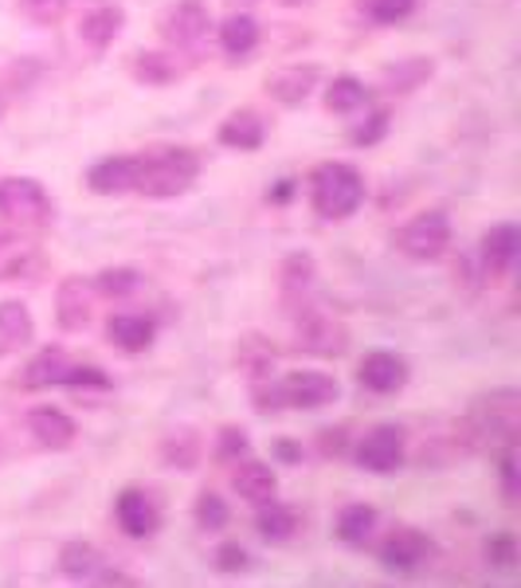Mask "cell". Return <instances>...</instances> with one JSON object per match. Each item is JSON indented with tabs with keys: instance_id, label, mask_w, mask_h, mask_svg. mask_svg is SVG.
<instances>
[{
	"instance_id": "6da1fadb",
	"label": "cell",
	"mask_w": 521,
	"mask_h": 588,
	"mask_svg": "<svg viewBox=\"0 0 521 588\" xmlns=\"http://www.w3.org/2000/svg\"><path fill=\"white\" fill-rule=\"evenodd\" d=\"M200 177V158L189 150H158L133 158V192L153 200L181 197L197 185Z\"/></svg>"
},
{
	"instance_id": "7a4b0ae2",
	"label": "cell",
	"mask_w": 521,
	"mask_h": 588,
	"mask_svg": "<svg viewBox=\"0 0 521 588\" xmlns=\"http://www.w3.org/2000/svg\"><path fill=\"white\" fill-rule=\"evenodd\" d=\"M310 205L322 220H349L364 205V181L345 161H325L310 177Z\"/></svg>"
},
{
	"instance_id": "3957f363",
	"label": "cell",
	"mask_w": 521,
	"mask_h": 588,
	"mask_svg": "<svg viewBox=\"0 0 521 588\" xmlns=\"http://www.w3.org/2000/svg\"><path fill=\"white\" fill-rule=\"evenodd\" d=\"M0 216L20 228H48L56 205H51L48 189L32 177H4L0 181Z\"/></svg>"
},
{
	"instance_id": "277c9868",
	"label": "cell",
	"mask_w": 521,
	"mask_h": 588,
	"mask_svg": "<svg viewBox=\"0 0 521 588\" xmlns=\"http://www.w3.org/2000/svg\"><path fill=\"white\" fill-rule=\"evenodd\" d=\"M471 423L479 436L502 439V444H518V423H521V392L518 389H494L487 397L474 400Z\"/></svg>"
},
{
	"instance_id": "5b68a950",
	"label": "cell",
	"mask_w": 521,
	"mask_h": 588,
	"mask_svg": "<svg viewBox=\"0 0 521 588\" xmlns=\"http://www.w3.org/2000/svg\"><path fill=\"white\" fill-rule=\"evenodd\" d=\"M397 248L415 263H431L451 248V220L443 212H420L397 232Z\"/></svg>"
},
{
	"instance_id": "8992f818",
	"label": "cell",
	"mask_w": 521,
	"mask_h": 588,
	"mask_svg": "<svg viewBox=\"0 0 521 588\" xmlns=\"http://www.w3.org/2000/svg\"><path fill=\"white\" fill-rule=\"evenodd\" d=\"M294 333H298V349H307V353H318V357H341L349 346L345 326L338 318L322 315V310L307 307V302L294 310Z\"/></svg>"
},
{
	"instance_id": "52a82bcc",
	"label": "cell",
	"mask_w": 521,
	"mask_h": 588,
	"mask_svg": "<svg viewBox=\"0 0 521 588\" xmlns=\"http://www.w3.org/2000/svg\"><path fill=\"white\" fill-rule=\"evenodd\" d=\"M158 32H161V40L173 43V48L192 51L208 40V32H212V17H208V9L200 4V0H177V4H169V9L158 17Z\"/></svg>"
},
{
	"instance_id": "ba28073f",
	"label": "cell",
	"mask_w": 521,
	"mask_h": 588,
	"mask_svg": "<svg viewBox=\"0 0 521 588\" xmlns=\"http://www.w3.org/2000/svg\"><path fill=\"white\" fill-rule=\"evenodd\" d=\"M357 464L372 475H397L404 467V428L377 423L357 439Z\"/></svg>"
},
{
	"instance_id": "9c48e42d",
	"label": "cell",
	"mask_w": 521,
	"mask_h": 588,
	"mask_svg": "<svg viewBox=\"0 0 521 588\" xmlns=\"http://www.w3.org/2000/svg\"><path fill=\"white\" fill-rule=\"evenodd\" d=\"M279 389H282V405L307 408V412L333 405V400L341 397L338 381H333L330 373H318V369H298V373H287L279 381Z\"/></svg>"
},
{
	"instance_id": "30bf717a",
	"label": "cell",
	"mask_w": 521,
	"mask_h": 588,
	"mask_svg": "<svg viewBox=\"0 0 521 588\" xmlns=\"http://www.w3.org/2000/svg\"><path fill=\"white\" fill-rule=\"evenodd\" d=\"M114 522H118V530L126 534V538H153L158 534V526H161V510H158V502L146 495V490H138V487H126L122 495L114 498Z\"/></svg>"
},
{
	"instance_id": "8fae6325",
	"label": "cell",
	"mask_w": 521,
	"mask_h": 588,
	"mask_svg": "<svg viewBox=\"0 0 521 588\" xmlns=\"http://www.w3.org/2000/svg\"><path fill=\"white\" fill-rule=\"evenodd\" d=\"M377 557H381V565L389 572H415L431 557V541H428V534L412 530V526H400V530H392L389 538L381 541Z\"/></svg>"
},
{
	"instance_id": "7c38bea8",
	"label": "cell",
	"mask_w": 521,
	"mask_h": 588,
	"mask_svg": "<svg viewBox=\"0 0 521 588\" xmlns=\"http://www.w3.org/2000/svg\"><path fill=\"white\" fill-rule=\"evenodd\" d=\"M91 310H94V282L74 279V275L59 282V290H56L59 330H67V333L87 330V322H91Z\"/></svg>"
},
{
	"instance_id": "4fadbf2b",
	"label": "cell",
	"mask_w": 521,
	"mask_h": 588,
	"mask_svg": "<svg viewBox=\"0 0 521 588\" xmlns=\"http://www.w3.org/2000/svg\"><path fill=\"white\" fill-rule=\"evenodd\" d=\"M357 377H361V385L369 392L392 397V392H400L408 385V361L400 353H389V349H377V353H369L361 361Z\"/></svg>"
},
{
	"instance_id": "5bb4252c",
	"label": "cell",
	"mask_w": 521,
	"mask_h": 588,
	"mask_svg": "<svg viewBox=\"0 0 521 588\" xmlns=\"http://www.w3.org/2000/svg\"><path fill=\"white\" fill-rule=\"evenodd\" d=\"M232 487L243 502L263 506V502H271L274 490H279V475H274V467L263 464V459H243V464H236Z\"/></svg>"
},
{
	"instance_id": "9a60e30c",
	"label": "cell",
	"mask_w": 521,
	"mask_h": 588,
	"mask_svg": "<svg viewBox=\"0 0 521 588\" xmlns=\"http://www.w3.org/2000/svg\"><path fill=\"white\" fill-rule=\"evenodd\" d=\"M28 431L48 451H67L74 444V420L67 412H59V408H32L28 412Z\"/></svg>"
},
{
	"instance_id": "2e32d148",
	"label": "cell",
	"mask_w": 521,
	"mask_h": 588,
	"mask_svg": "<svg viewBox=\"0 0 521 588\" xmlns=\"http://www.w3.org/2000/svg\"><path fill=\"white\" fill-rule=\"evenodd\" d=\"M122 24H126V12L118 9V4H94V9L83 12V20H79V40L94 51H107L110 43L118 40Z\"/></svg>"
},
{
	"instance_id": "e0dca14e",
	"label": "cell",
	"mask_w": 521,
	"mask_h": 588,
	"mask_svg": "<svg viewBox=\"0 0 521 588\" xmlns=\"http://www.w3.org/2000/svg\"><path fill=\"white\" fill-rule=\"evenodd\" d=\"M32 338H36V322H32V315H28L24 302L20 299L0 302V357L28 349Z\"/></svg>"
},
{
	"instance_id": "ac0fdd59",
	"label": "cell",
	"mask_w": 521,
	"mask_h": 588,
	"mask_svg": "<svg viewBox=\"0 0 521 588\" xmlns=\"http://www.w3.org/2000/svg\"><path fill=\"white\" fill-rule=\"evenodd\" d=\"M107 338L114 341L122 353H141V349L153 346L158 326H153V318H146V315H114L107 322Z\"/></svg>"
},
{
	"instance_id": "d6986e66",
	"label": "cell",
	"mask_w": 521,
	"mask_h": 588,
	"mask_svg": "<svg viewBox=\"0 0 521 588\" xmlns=\"http://www.w3.org/2000/svg\"><path fill=\"white\" fill-rule=\"evenodd\" d=\"M267 141V126L256 110H236L220 122V146L228 150H259Z\"/></svg>"
},
{
	"instance_id": "ffe728a7",
	"label": "cell",
	"mask_w": 521,
	"mask_h": 588,
	"mask_svg": "<svg viewBox=\"0 0 521 588\" xmlns=\"http://www.w3.org/2000/svg\"><path fill=\"white\" fill-rule=\"evenodd\" d=\"M318 87V67H282V71H274L271 79H267V91L274 94V99L282 102V107H298V102L307 99L310 91Z\"/></svg>"
},
{
	"instance_id": "44dd1931",
	"label": "cell",
	"mask_w": 521,
	"mask_h": 588,
	"mask_svg": "<svg viewBox=\"0 0 521 588\" xmlns=\"http://www.w3.org/2000/svg\"><path fill=\"white\" fill-rule=\"evenodd\" d=\"M200 456H204V444H200L197 428H189V423L169 428L166 436H161V459H166L169 467H177V471H197Z\"/></svg>"
},
{
	"instance_id": "7402d4cb",
	"label": "cell",
	"mask_w": 521,
	"mask_h": 588,
	"mask_svg": "<svg viewBox=\"0 0 521 588\" xmlns=\"http://www.w3.org/2000/svg\"><path fill=\"white\" fill-rule=\"evenodd\" d=\"M518 228L513 225H494L487 236H482V263H487L490 275H505L513 263H518Z\"/></svg>"
},
{
	"instance_id": "603a6c76",
	"label": "cell",
	"mask_w": 521,
	"mask_h": 588,
	"mask_svg": "<svg viewBox=\"0 0 521 588\" xmlns=\"http://www.w3.org/2000/svg\"><path fill=\"white\" fill-rule=\"evenodd\" d=\"M67 369H71V357H67L63 349H40V353L24 365L20 385H24V389H51V385H63Z\"/></svg>"
},
{
	"instance_id": "cb8c5ba5",
	"label": "cell",
	"mask_w": 521,
	"mask_h": 588,
	"mask_svg": "<svg viewBox=\"0 0 521 588\" xmlns=\"http://www.w3.org/2000/svg\"><path fill=\"white\" fill-rule=\"evenodd\" d=\"M87 185L99 197H122V192H133V158H107L99 166H91L87 173Z\"/></svg>"
},
{
	"instance_id": "d4e9b609",
	"label": "cell",
	"mask_w": 521,
	"mask_h": 588,
	"mask_svg": "<svg viewBox=\"0 0 521 588\" xmlns=\"http://www.w3.org/2000/svg\"><path fill=\"white\" fill-rule=\"evenodd\" d=\"M102 569H107V557H102L94 546H87V541H67V546L59 549V572H63V577L99 580Z\"/></svg>"
},
{
	"instance_id": "484cf974",
	"label": "cell",
	"mask_w": 521,
	"mask_h": 588,
	"mask_svg": "<svg viewBox=\"0 0 521 588\" xmlns=\"http://www.w3.org/2000/svg\"><path fill=\"white\" fill-rule=\"evenodd\" d=\"M216 36H220L223 56H232V59H243L259 48V24H256V17H248V12H232Z\"/></svg>"
},
{
	"instance_id": "4316f807",
	"label": "cell",
	"mask_w": 521,
	"mask_h": 588,
	"mask_svg": "<svg viewBox=\"0 0 521 588\" xmlns=\"http://www.w3.org/2000/svg\"><path fill=\"white\" fill-rule=\"evenodd\" d=\"M130 71H133V79L146 87H166V83H173V79H181V63H177V56H169V51H138Z\"/></svg>"
},
{
	"instance_id": "83f0119b",
	"label": "cell",
	"mask_w": 521,
	"mask_h": 588,
	"mask_svg": "<svg viewBox=\"0 0 521 588\" xmlns=\"http://www.w3.org/2000/svg\"><path fill=\"white\" fill-rule=\"evenodd\" d=\"M256 530L263 541H290L298 534V510L287 502H263L256 514Z\"/></svg>"
},
{
	"instance_id": "f1b7e54d",
	"label": "cell",
	"mask_w": 521,
	"mask_h": 588,
	"mask_svg": "<svg viewBox=\"0 0 521 588\" xmlns=\"http://www.w3.org/2000/svg\"><path fill=\"white\" fill-rule=\"evenodd\" d=\"M372 530H377V510H372V506L349 502L338 510V538L345 541V546H353V549L369 546Z\"/></svg>"
},
{
	"instance_id": "f546056e",
	"label": "cell",
	"mask_w": 521,
	"mask_h": 588,
	"mask_svg": "<svg viewBox=\"0 0 521 588\" xmlns=\"http://www.w3.org/2000/svg\"><path fill=\"white\" fill-rule=\"evenodd\" d=\"M314 290V259L310 256H290L287 267H282V295H287L290 307H302Z\"/></svg>"
},
{
	"instance_id": "4dcf8cb0",
	"label": "cell",
	"mask_w": 521,
	"mask_h": 588,
	"mask_svg": "<svg viewBox=\"0 0 521 588\" xmlns=\"http://www.w3.org/2000/svg\"><path fill=\"white\" fill-rule=\"evenodd\" d=\"M364 107H369V91H364L361 79L341 76L325 87V110L330 114H353V110H364Z\"/></svg>"
},
{
	"instance_id": "1f68e13d",
	"label": "cell",
	"mask_w": 521,
	"mask_h": 588,
	"mask_svg": "<svg viewBox=\"0 0 521 588\" xmlns=\"http://www.w3.org/2000/svg\"><path fill=\"white\" fill-rule=\"evenodd\" d=\"M141 287V275L133 267H107L94 279V295H107V299H126Z\"/></svg>"
},
{
	"instance_id": "d6a6232c",
	"label": "cell",
	"mask_w": 521,
	"mask_h": 588,
	"mask_svg": "<svg viewBox=\"0 0 521 588\" xmlns=\"http://www.w3.org/2000/svg\"><path fill=\"white\" fill-rule=\"evenodd\" d=\"M361 12L377 24H400L415 12V0H361Z\"/></svg>"
},
{
	"instance_id": "836d02e7",
	"label": "cell",
	"mask_w": 521,
	"mask_h": 588,
	"mask_svg": "<svg viewBox=\"0 0 521 588\" xmlns=\"http://www.w3.org/2000/svg\"><path fill=\"white\" fill-rule=\"evenodd\" d=\"M228 518H232V510H228V502H223L220 495H212V490H204V495L197 498V522L200 530L216 534L228 526Z\"/></svg>"
},
{
	"instance_id": "e575fe53",
	"label": "cell",
	"mask_w": 521,
	"mask_h": 588,
	"mask_svg": "<svg viewBox=\"0 0 521 588\" xmlns=\"http://www.w3.org/2000/svg\"><path fill=\"white\" fill-rule=\"evenodd\" d=\"M20 9L32 24H59L67 12V0H20Z\"/></svg>"
},
{
	"instance_id": "d590c367",
	"label": "cell",
	"mask_w": 521,
	"mask_h": 588,
	"mask_svg": "<svg viewBox=\"0 0 521 588\" xmlns=\"http://www.w3.org/2000/svg\"><path fill=\"white\" fill-rule=\"evenodd\" d=\"M67 389H110V377L94 365H71L63 377Z\"/></svg>"
},
{
	"instance_id": "8d00e7d4",
	"label": "cell",
	"mask_w": 521,
	"mask_h": 588,
	"mask_svg": "<svg viewBox=\"0 0 521 588\" xmlns=\"http://www.w3.org/2000/svg\"><path fill=\"white\" fill-rule=\"evenodd\" d=\"M487 557L498 569H510V565L518 561V538H513V534H494V538L487 541Z\"/></svg>"
},
{
	"instance_id": "74e56055",
	"label": "cell",
	"mask_w": 521,
	"mask_h": 588,
	"mask_svg": "<svg viewBox=\"0 0 521 588\" xmlns=\"http://www.w3.org/2000/svg\"><path fill=\"white\" fill-rule=\"evenodd\" d=\"M248 565H251V557L240 541H223V546L216 549V569L220 572H243Z\"/></svg>"
},
{
	"instance_id": "f35d334b",
	"label": "cell",
	"mask_w": 521,
	"mask_h": 588,
	"mask_svg": "<svg viewBox=\"0 0 521 588\" xmlns=\"http://www.w3.org/2000/svg\"><path fill=\"white\" fill-rule=\"evenodd\" d=\"M502 495H505V502H518V495H521V487H518V451H513V444H505V451H502Z\"/></svg>"
},
{
	"instance_id": "ab89813d",
	"label": "cell",
	"mask_w": 521,
	"mask_h": 588,
	"mask_svg": "<svg viewBox=\"0 0 521 588\" xmlns=\"http://www.w3.org/2000/svg\"><path fill=\"white\" fill-rule=\"evenodd\" d=\"M220 459H236V456H248V431L243 428H223L220 431V448H216Z\"/></svg>"
},
{
	"instance_id": "60d3db41",
	"label": "cell",
	"mask_w": 521,
	"mask_h": 588,
	"mask_svg": "<svg viewBox=\"0 0 521 588\" xmlns=\"http://www.w3.org/2000/svg\"><path fill=\"white\" fill-rule=\"evenodd\" d=\"M384 130H389V114L384 110H377V114L369 118V122L361 126V130H353V146H372V141H381Z\"/></svg>"
},
{
	"instance_id": "b9f144b4",
	"label": "cell",
	"mask_w": 521,
	"mask_h": 588,
	"mask_svg": "<svg viewBox=\"0 0 521 588\" xmlns=\"http://www.w3.org/2000/svg\"><path fill=\"white\" fill-rule=\"evenodd\" d=\"M279 4H307V0H279Z\"/></svg>"
},
{
	"instance_id": "7bdbcfd3",
	"label": "cell",
	"mask_w": 521,
	"mask_h": 588,
	"mask_svg": "<svg viewBox=\"0 0 521 588\" xmlns=\"http://www.w3.org/2000/svg\"><path fill=\"white\" fill-rule=\"evenodd\" d=\"M236 4H259V0H236Z\"/></svg>"
}]
</instances>
